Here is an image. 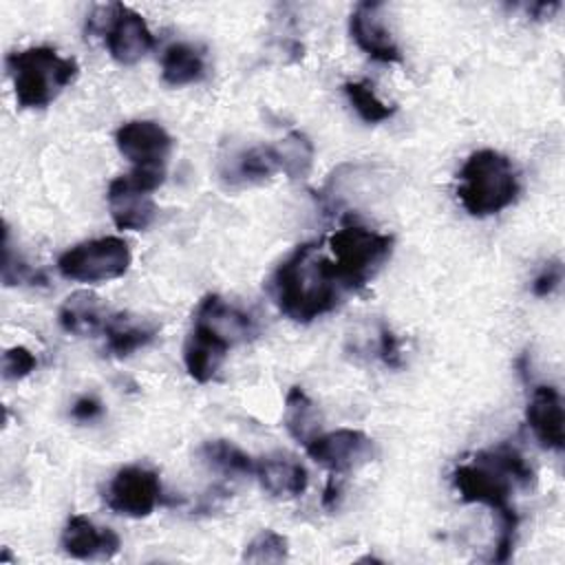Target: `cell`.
Returning a JSON list of instances; mask_svg holds the SVG:
<instances>
[{
  "label": "cell",
  "instance_id": "1",
  "mask_svg": "<svg viewBox=\"0 0 565 565\" xmlns=\"http://www.w3.org/2000/svg\"><path fill=\"white\" fill-rule=\"evenodd\" d=\"M269 291L276 307L294 322H311L333 311L347 294L335 278L331 258L316 243L298 245L276 267Z\"/></svg>",
  "mask_w": 565,
  "mask_h": 565
},
{
  "label": "cell",
  "instance_id": "2",
  "mask_svg": "<svg viewBox=\"0 0 565 565\" xmlns=\"http://www.w3.org/2000/svg\"><path fill=\"white\" fill-rule=\"evenodd\" d=\"M452 483L466 503H483L499 514V541L492 561L505 563L512 556L519 527L516 510L510 503L516 481L494 461L490 450H481L475 463H463L452 470Z\"/></svg>",
  "mask_w": 565,
  "mask_h": 565
},
{
  "label": "cell",
  "instance_id": "3",
  "mask_svg": "<svg viewBox=\"0 0 565 565\" xmlns=\"http://www.w3.org/2000/svg\"><path fill=\"white\" fill-rule=\"evenodd\" d=\"M519 190V174L512 161L490 148L472 152L459 172L457 196L463 210L479 218L512 205Z\"/></svg>",
  "mask_w": 565,
  "mask_h": 565
},
{
  "label": "cell",
  "instance_id": "4",
  "mask_svg": "<svg viewBox=\"0 0 565 565\" xmlns=\"http://www.w3.org/2000/svg\"><path fill=\"white\" fill-rule=\"evenodd\" d=\"M7 71L22 108H46L75 79L77 62L51 46H31L11 53Z\"/></svg>",
  "mask_w": 565,
  "mask_h": 565
},
{
  "label": "cell",
  "instance_id": "5",
  "mask_svg": "<svg viewBox=\"0 0 565 565\" xmlns=\"http://www.w3.org/2000/svg\"><path fill=\"white\" fill-rule=\"evenodd\" d=\"M331 265L344 291L362 289L391 258L393 236L362 225H344L329 236Z\"/></svg>",
  "mask_w": 565,
  "mask_h": 565
},
{
  "label": "cell",
  "instance_id": "6",
  "mask_svg": "<svg viewBox=\"0 0 565 565\" xmlns=\"http://www.w3.org/2000/svg\"><path fill=\"white\" fill-rule=\"evenodd\" d=\"M130 247L119 236L84 241L57 258V271L75 282H106L119 278L130 267Z\"/></svg>",
  "mask_w": 565,
  "mask_h": 565
},
{
  "label": "cell",
  "instance_id": "7",
  "mask_svg": "<svg viewBox=\"0 0 565 565\" xmlns=\"http://www.w3.org/2000/svg\"><path fill=\"white\" fill-rule=\"evenodd\" d=\"M88 33H99L106 40L108 53L119 64L139 62L154 44L146 20L126 4L97 7L86 24Z\"/></svg>",
  "mask_w": 565,
  "mask_h": 565
},
{
  "label": "cell",
  "instance_id": "8",
  "mask_svg": "<svg viewBox=\"0 0 565 565\" xmlns=\"http://www.w3.org/2000/svg\"><path fill=\"white\" fill-rule=\"evenodd\" d=\"M115 143L117 150L132 163V170L166 172V163L172 152V137L157 121H126L117 128Z\"/></svg>",
  "mask_w": 565,
  "mask_h": 565
},
{
  "label": "cell",
  "instance_id": "9",
  "mask_svg": "<svg viewBox=\"0 0 565 565\" xmlns=\"http://www.w3.org/2000/svg\"><path fill=\"white\" fill-rule=\"evenodd\" d=\"M161 501L159 475L143 466H126L115 472L108 483L106 503L113 512L143 519L154 512Z\"/></svg>",
  "mask_w": 565,
  "mask_h": 565
},
{
  "label": "cell",
  "instance_id": "10",
  "mask_svg": "<svg viewBox=\"0 0 565 565\" xmlns=\"http://www.w3.org/2000/svg\"><path fill=\"white\" fill-rule=\"evenodd\" d=\"M305 448L316 463L335 477L351 472L375 455L373 439L355 428H338L324 435L318 433Z\"/></svg>",
  "mask_w": 565,
  "mask_h": 565
},
{
  "label": "cell",
  "instance_id": "11",
  "mask_svg": "<svg viewBox=\"0 0 565 565\" xmlns=\"http://www.w3.org/2000/svg\"><path fill=\"white\" fill-rule=\"evenodd\" d=\"M382 7V2H360L349 18L351 38L371 60L402 62V51L384 24Z\"/></svg>",
  "mask_w": 565,
  "mask_h": 565
},
{
  "label": "cell",
  "instance_id": "12",
  "mask_svg": "<svg viewBox=\"0 0 565 565\" xmlns=\"http://www.w3.org/2000/svg\"><path fill=\"white\" fill-rule=\"evenodd\" d=\"M106 199H108L113 223L119 230H132V232L146 230L157 216L152 192L139 188L128 174L110 181Z\"/></svg>",
  "mask_w": 565,
  "mask_h": 565
},
{
  "label": "cell",
  "instance_id": "13",
  "mask_svg": "<svg viewBox=\"0 0 565 565\" xmlns=\"http://www.w3.org/2000/svg\"><path fill=\"white\" fill-rule=\"evenodd\" d=\"M230 347V340H225L205 322L194 320V327L183 344V364L188 375L201 384L210 382L225 362Z\"/></svg>",
  "mask_w": 565,
  "mask_h": 565
},
{
  "label": "cell",
  "instance_id": "14",
  "mask_svg": "<svg viewBox=\"0 0 565 565\" xmlns=\"http://www.w3.org/2000/svg\"><path fill=\"white\" fill-rule=\"evenodd\" d=\"M527 426L543 448L561 452L565 446V428H563V402L554 386H536L525 408Z\"/></svg>",
  "mask_w": 565,
  "mask_h": 565
},
{
  "label": "cell",
  "instance_id": "15",
  "mask_svg": "<svg viewBox=\"0 0 565 565\" xmlns=\"http://www.w3.org/2000/svg\"><path fill=\"white\" fill-rule=\"evenodd\" d=\"M62 547L73 558L93 561L113 558L119 552L121 541L110 527H97L88 516L75 514L66 521L62 532Z\"/></svg>",
  "mask_w": 565,
  "mask_h": 565
},
{
  "label": "cell",
  "instance_id": "16",
  "mask_svg": "<svg viewBox=\"0 0 565 565\" xmlns=\"http://www.w3.org/2000/svg\"><path fill=\"white\" fill-rule=\"evenodd\" d=\"M282 172L276 143H260L243 148L221 166V179L227 185H254Z\"/></svg>",
  "mask_w": 565,
  "mask_h": 565
},
{
  "label": "cell",
  "instance_id": "17",
  "mask_svg": "<svg viewBox=\"0 0 565 565\" xmlns=\"http://www.w3.org/2000/svg\"><path fill=\"white\" fill-rule=\"evenodd\" d=\"M102 331L106 335V351L115 358H128L154 340L159 324L130 311H119L106 318Z\"/></svg>",
  "mask_w": 565,
  "mask_h": 565
},
{
  "label": "cell",
  "instance_id": "18",
  "mask_svg": "<svg viewBox=\"0 0 565 565\" xmlns=\"http://www.w3.org/2000/svg\"><path fill=\"white\" fill-rule=\"evenodd\" d=\"M254 477L258 479L263 490L274 499L300 497L309 483L307 470L296 459L282 455L258 459Z\"/></svg>",
  "mask_w": 565,
  "mask_h": 565
},
{
  "label": "cell",
  "instance_id": "19",
  "mask_svg": "<svg viewBox=\"0 0 565 565\" xmlns=\"http://www.w3.org/2000/svg\"><path fill=\"white\" fill-rule=\"evenodd\" d=\"M194 320L205 322L207 327H212L216 333H221L232 344L243 342V340H247V338H252L256 333L254 320L245 311H241L234 305L225 302L216 294H210V296H205L201 300Z\"/></svg>",
  "mask_w": 565,
  "mask_h": 565
},
{
  "label": "cell",
  "instance_id": "20",
  "mask_svg": "<svg viewBox=\"0 0 565 565\" xmlns=\"http://www.w3.org/2000/svg\"><path fill=\"white\" fill-rule=\"evenodd\" d=\"M106 318L102 300L90 291H75L60 307V324L73 335H90L104 329Z\"/></svg>",
  "mask_w": 565,
  "mask_h": 565
},
{
  "label": "cell",
  "instance_id": "21",
  "mask_svg": "<svg viewBox=\"0 0 565 565\" xmlns=\"http://www.w3.org/2000/svg\"><path fill=\"white\" fill-rule=\"evenodd\" d=\"M205 75L203 51L188 42H174L163 51L161 77L170 86L194 84Z\"/></svg>",
  "mask_w": 565,
  "mask_h": 565
},
{
  "label": "cell",
  "instance_id": "22",
  "mask_svg": "<svg viewBox=\"0 0 565 565\" xmlns=\"http://www.w3.org/2000/svg\"><path fill=\"white\" fill-rule=\"evenodd\" d=\"M201 461L223 477H249L256 472V461L227 439H210L199 448Z\"/></svg>",
  "mask_w": 565,
  "mask_h": 565
},
{
  "label": "cell",
  "instance_id": "23",
  "mask_svg": "<svg viewBox=\"0 0 565 565\" xmlns=\"http://www.w3.org/2000/svg\"><path fill=\"white\" fill-rule=\"evenodd\" d=\"M282 424H285L287 433L302 446H307L318 435L320 424H318L316 404L300 386H291L285 397Z\"/></svg>",
  "mask_w": 565,
  "mask_h": 565
},
{
  "label": "cell",
  "instance_id": "24",
  "mask_svg": "<svg viewBox=\"0 0 565 565\" xmlns=\"http://www.w3.org/2000/svg\"><path fill=\"white\" fill-rule=\"evenodd\" d=\"M276 150L280 157V168L289 179H302L309 174L313 163V143L307 135L291 130L276 143Z\"/></svg>",
  "mask_w": 565,
  "mask_h": 565
},
{
  "label": "cell",
  "instance_id": "25",
  "mask_svg": "<svg viewBox=\"0 0 565 565\" xmlns=\"http://www.w3.org/2000/svg\"><path fill=\"white\" fill-rule=\"evenodd\" d=\"M342 88H344V95H347L349 104L355 108V113L360 115V119L366 121V124L386 121V119H391V117L395 115V110H397V106L384 104V102L375 95V90H373V86H371L369 82H347Z\"/></svg>",
  "mask_w": 565,
  "mask_h": 565
},
{
  "label": "cell",
  "instance_id": "26",
  "mask_svg": "<svg viewBox=\"0 0 565 565\" xmlns=\"http://www.w3.org/2000/svg\"><path fill=\"white\" fill-rule=\"evenodd\" d=\"M289 556V543L274 530H260L245 547L243 561L247 563H282Z\"/></svg>",
  "mask_w": 565,
  "mask_h": 565
},
{
  "label": "cell",
  "instance_id": "27",
  "mask_svg": "<svg viewBox=\"0 0 565 565\" xmlns=\"http://www.w3.org/2000/svg\"><path fill=\"white\" fill-rule=\"evenodd\" d=\"M2 280L4 285H22V282H44V278L29 265L24 263L18 254L11 249L9 241V227H4V260H2Z\"/></svg>",
  "mask_w": 565,
  "mask_h": 565
},
{
  "label": "cell",
  "instance_id": "28",
  "mask_svg": "<svg viewBox=\"0 0 565 565\" xmlns=\"http://www.w3.org/2000/svg\"><path fill=\"white\" fill-rule=\"evenodd\" d=\"M38 360L26 347H11L2 355V375L7 380H22L35 371Z\"/></svg>",
  "mask_w": 565,
  "mask_h": 565
},
{
  "label": "cell",
  "instance_id": "29",
  "mask_svg": "<svg viewBox=\"0 0 565 565\" xmlns=\"http://www.w3.org/2000/svg\"><path fill=\"white\" fill-rule=\"evenodd\" d=\"M561 280H563V265H561V260H552L534 278L532 291H534V296L545 298V296H550L561 285Z\"/></svg>",
  "mask_w": 565,
  "mask_h": 565
},
{
  "label": "cell",
  "instance_id": "30",
  "mask_svg": "<svg viewBox=\"0 0 565 565\" xmlns=\"http://www.w3.org/2000/svg\"><path fill=\"white\" fill-rule=\"evenodd\" d=\"M377 353H380V360H382L386 366H391V369H399V366H402V349H399V340H397V335H395L386 324H382V327H380Z\"/></svg>",
  "mask_w": 565,
  "mask_h": 565
},
{
  "label": "cell",
  "instance_id": "31",
  "mask_svg": "<svg viewBox=\"0 0 565 565\" xmlns=\"http://www.w3.org/2000/svg\"><path fill=\"white\" fill-rule=\"evenodd\" d=\"M102 402L97 399V397H93V395H84V397H79L75 404H73V408H71V415L77 419V422H93V419H97L99 415H102Z\"/></svg>",
  "mask_w": 565,
  "mask_h": 565
},
{
  "label": "cell",
  "instance_id": "32",
  "mask_svg": "<svg viewBox=\"0 0 565 565\" xmlns=\"http://www.w3.org/2000/svg\"><path fill=\"white\" fill-rule=\"evenodd\" d=\"M335 497H338V483H335V475L329 479L327 488H324V497H322V503L327 508H333L335 505Z\"/></svg>",
  "mask_w": 565,
  "mask_h": 565
}]
</instances>
